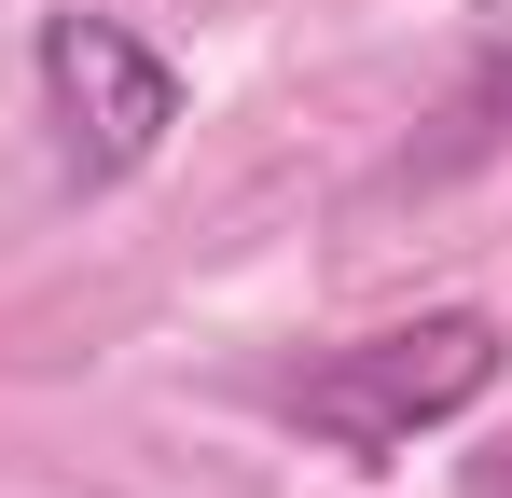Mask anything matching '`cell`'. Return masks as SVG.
I'll return each instance as SVG.
<instances>
[{
	"instance_id": "obj_1",
	"label": "cell",
	"mask_w": 512,
	"mask_h": 498,
	"mask_svg": "<svg viewBox=\"0 0 512 498\" xmlns=\"http://www.w3.org/2000/svg\"><path fill=\"white\" fill-rule=\"evenodd\" d=\"M485 388H499V319L485 305H429L402 332H360L333 360H305L277 402H291V429H319L346 457H402L416 429H457Z\"/></svg>"
},
{
	"instance_id": "obj_2",
	"label": "cell",
	"mask_w": 512,
	"mask_h": 498,
	"mask_svg": "<svg viewBox=\"0 0 512 498\" xmlns=\"http://www.w3.org/2000/svg\"><path fill=\"white\" fill-rule=\"evenodd\" d=\"M42 125H56V166L111 194V180H139V166L167 153L180 125V70L125 28V14H42Z\"/></svg>"
}]
</instances>
